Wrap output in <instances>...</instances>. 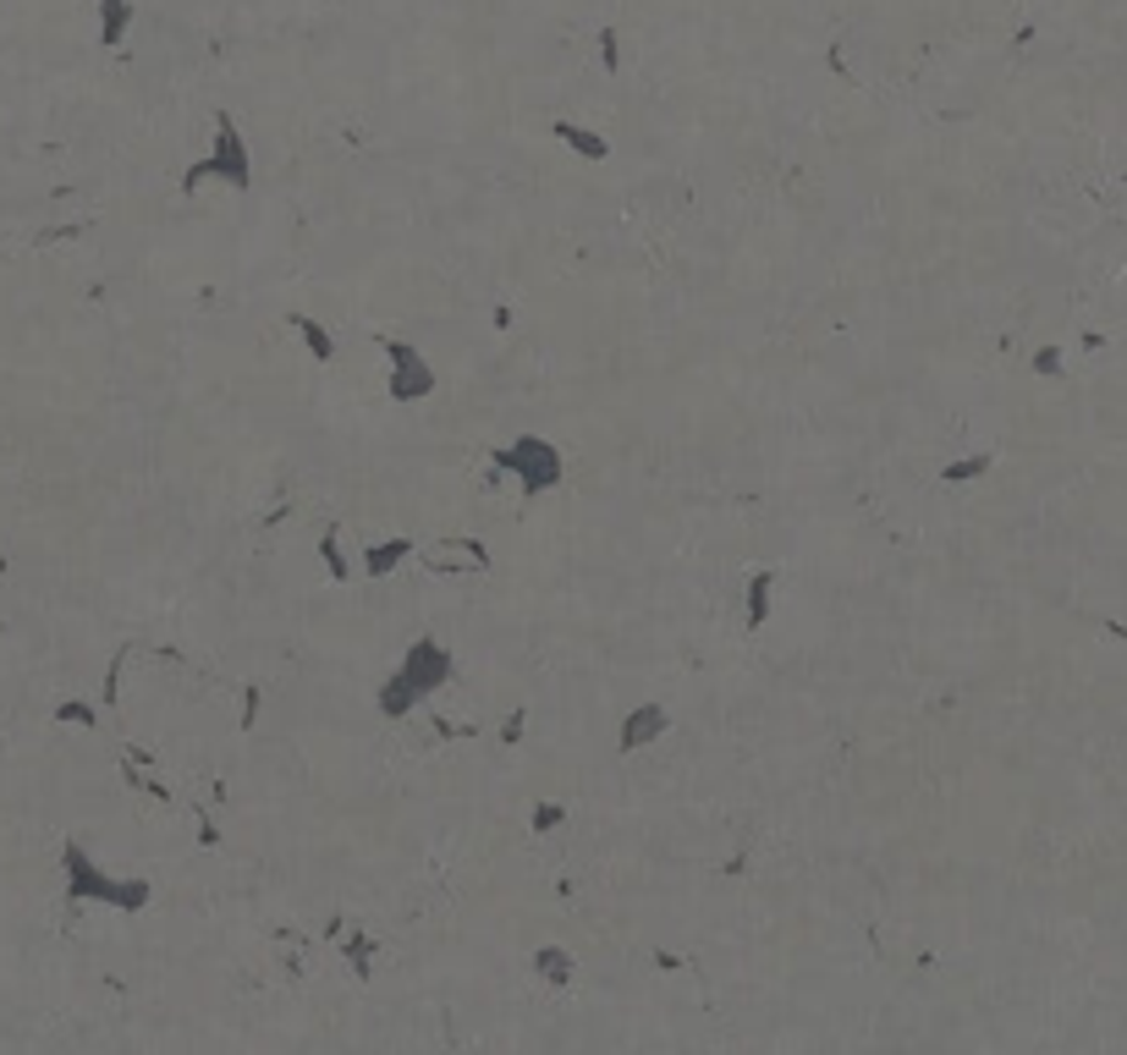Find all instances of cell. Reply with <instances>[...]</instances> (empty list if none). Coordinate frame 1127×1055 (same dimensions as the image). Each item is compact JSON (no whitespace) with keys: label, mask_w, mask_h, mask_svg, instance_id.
<instances>
[{"label":"cell","mask_w":1127,"mask_h":1055,"mask_svg":"<svg viewBox=\"0 0 1127 1055\" xmlns=\"http://www.w3.org/2000/svg\"><path fill=\"white\" fill-rule=\"evenodd\" d=\"M66 875H72V897L83 902V897H100V902H116V907H133L144 902V886H116V880H105L89 858H83V847H66Z\"/></svg>","instance_id":"6da1fadb"}]
</instances>
